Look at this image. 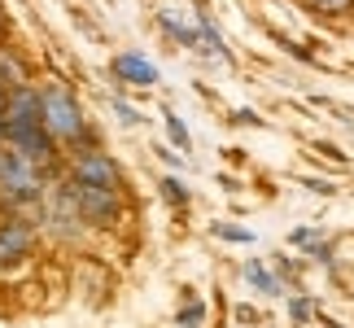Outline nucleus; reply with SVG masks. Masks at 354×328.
Returning a JSON list of instances; mask_svg holds the SVG:
<instances>
[{
	"label": "nucleus",
	"instance_id": "obj_1",
	"mask_svg": "<svg viewBox=\"0 0 354 328\" xmlns=\"http://www.w3.org/2000/svg\"><path fill=\"white\" fill-rule=\"evenodd\" d=\"M39 118H44V131H48L57 145H79V140H88V118H84V109H79L75 92L66 88V84L39 88Z\"/></svg>",
	"mask_w": 354,
	"mask_h": 328
},
{
	"label": "nucleus",
	"instance_id": "obj_2",
	"mask_svg": "<svg viewBox=\"0 0 354 328\" xmlns=\"http://www.w3.org/2000/svg\"><path fill=\"white\" fill-rule=\"evenodd\" d=\"M62 206L71 210L75 219L92 224V228H114L118 215H122V193H114V188H92V184L66 180V184H62Z\"/></svg>",
	"mask_w": 354,
	"mask_h": 328
},
{
	"label": "nucleus",
	"instance_id": "obj_3",
	"mask_svg": "<svg viewBox=\"0 0 354 328\" xmlns=\"http://www.w3.org/2000/svg\"><path fill=\"white\" fill-rule=\"evenodd\" d=\"M66 180L122 193V171H118V162H114L110 154H101V149H79V154L71 158V175H66Z\"/></svg>",
	"mask_w": 354,
	"mask_h": 328
},
{
	"label": "nucleus",
	"instance_id": "obj_4",
	"mask_svg": "<svg viewBox=\"0 0 354 328\" xmlns=\"http://www.w3.org/2000/svg\"><path fill=\"white\" fill-rule=\"evenodd\" d=\"M44 127L39 118V88H18L9 92V105H5V118H0V131H5V145H13L18 136Z\"/></svg>",
	"mask_w": 354,
	"mask_h": 328
},
{
	"label": "nucleus",
	"instance_id": "obj_5",
	"mask_svg": "<svg viewBox=\"0 0 354 328\" xmlns=\"http://www.w3.org/2000/svg\"><path fill=\"white\" fill-rule=\"evenodd\" d=\"M35 250V228L22 215H0V267H18Z\"/></svg>",
	"mask_w": 354,
	"mask_h": 328
},
{
	"label": "nucleus",
	"instance_id": "obj_6",
	"mask_svg": "<svg viewBox=\"0 0 354 328\" xmlns=\"http://www.w3.org/2000/svg\"><path fill=\"white\" fill-rule=\"evenodd\" d=\"M0 88L5 92H18V88H31V66L9 39H0Z\"/></svg>",
	"mask_w": 354,
	"mask_h": 328
},
{
	"label": "nucleus",
	"instance_id": "obj_7",
	"mask_svg": "<svg viewBox=\"0 0 354 328\" xmlns=\"http://www.w3.org/2000/svg\"><path fill=\"white\" fill-rule=\"evenodd\" d=\"M114 75L122 79V84H136V88H149V84H158V71H153V62H145L140 53H118V57H114Z\"/></svg>",
	"mask_w": 354,
	"mask_h": 328
},
{
	"label": "nucleus",
	"instance_id": "obj_8",
	"mask_svg": "<svg viewBox=\"0 0 354 328\" xmlns=\"http://www.w3.org/2000/svg\"><path fill=\"white\" fill-rule=\"evenodd\" d=\"M245 276H250L254 289H263V293H280V280L271 276V271H267L263 263H250V267H245Z\"/></svg>",
	"mask_w": 354,
	"mask_h": 328
},
{
	"label": "nucleus",
	"instance_id": "obj_9",
	"mask_svg": "<svg viewBox=\"0 0 354 328\" xmlns=\"http://www.w3.org/2000/svg\"><path fill=\"white\" fill-rule=\"evenodd\" d=\"M302 5L324 13V18H337V13H350L354 9V0H302Z\"/></svg>",
	"mask_w": 354,
	"mask_h": 328
},
{
	"label": "nucleus",
	"instance_id": "obj_10",
	"mask_svg": "<svg viewBox=\"0 0 354 328\" xmlns=\"http://www.w3.org/2000/svg\"><path fill=\"white\" fill-rule=\"evenodd\" d=\"M162 197H167L171 206H184V201H188V188L180 180H162Z\"/></svg>",
	"mask_w": 354,
	"mask_h": 328
},
{
	"label": "nucleus",
	"instance_id": "obj_11",
	"mask_svg": "<svg viewBox=\"0 0 354 328\" xmlns=\"http://www.w3.org/2000/svg\"><path fill=\"white\" fill-rule=\"evenodd\" d=\"M180 328H201V302H188L180 311Z\"/></svg>",
	"mask_w": 354,
	"mask_h": 328
},
{
	"label": "nucleus",
	"instance_id": "obj_12",
	"mask_svg": "<svg viewBox=\"0 0 354 328\" xmlns=\"http://www.w3.org/2000/svg\"><path fill=\"white\" fill-rule=\"evenodd\" d=\"M167 131H171V140L180 145V149H188V131H184V122L175 118V114H167Z\"/></svg>",
	"mask_w": 354,
	"mask_h": 328
},
{
	"label": "nucleus",
	"instance_id": "obj_13",
	"mask_svg": "<svg viewBox=\"0 0 354 328\" xmlns=\"http://www.w3.org/2000/svg\"><path fill=\"white\" fill-rule=\"evenodd\" d=\"M214 232H219V237H227V241H250V232H245V228H227V224H219Z\"/></svg>",
	"mask_w": 354,
	"mask_h": 328
},
{
	"label": "nucleus",
	"instance_id": "obj_14",
	"mask_svg": "<svg viewBox=\"0 0 354 328\" xmlns=\"http://www.w3.org/2000/svg\"><path fill=\"white\" fill-rule=\"evenodd\" d=\"M9 167H13V149H9V145H0V184H5Z\"/></svg>",
	"mask_w": 354,
	"mask_h": 328
},
{
	"label": "nucleus",
	"instance_id": "obj_15",
	"mask_svg": "<svg viewBox=\"0 0 354 328\" xmlns=\"http://www.w3.org/2000/svg\"><path fill=\"white\" fill-rule=\"evenodd\" d=\"M114 109H118V118H122V122H140V114H136V109H131V105H122V101H118Z\"/></svg>",
	"mask_w": 354,
	"mask_h": 328
},
{
	"label": "nucleus",
	"instance_id": "obj_16",
	"mask_svg": "<svg viewBox=\"0 0 354 328\" xmlns=\"http://www.w3.org/2000/svg\"><path fill=\"white\" fill-rule=\"evenodd\" d=\"M310 316V302H293V320H306Z\"/></svg>",
	"mask_w": 354,
	"mask_h": 328
},
{
	"label": "nucleus",
	"instance_id": "obj_17",
	"mask_svg": "<svg viewBox=\"0 0 354 328\" xmlns=\"http://www.w3.org/2000/svg\"><path fill=\"white\" fill-rule=\"evenodd\" d=\"M5 105H9V92L0 88V118H5Z\"/></svg>",
	"mask_w": 354,
	"mask_h": 328
},
{
	"label": "nucleus",
	"instance_id": "obj_18",
	"mask_svg": "<svg viewBox=\"0 0 354 328\" xmlns=\"http://www.w3.org/2000/svg\"><path fill=\"white\" fill-rule=\"evenodd\" d=\"M5 26H9V18H5V5H0V39H5Z\"/></svg>",
	"mask_w": 354,
	"mask_h": 328
}]
</instances>
